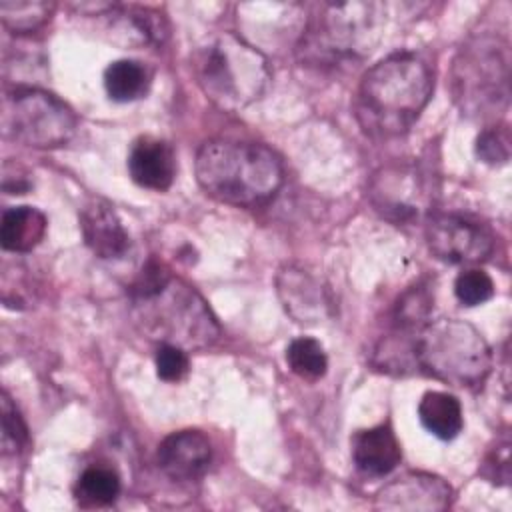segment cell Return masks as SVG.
<instances>
[{
	"mask_svg": "<svg viewBox=\"0 0 512 512\" xmlns=\"http://www.w3.org/2000/svg\"><path fill=\"white\" fill-rule=\"evenodd\" d=\"M414 360L426 374L458 388L480 386L492 370L488 342L460 318L428 322L414 338Z\"/></svg>",
	"mask_w": 512,
	"mask_h": 512,
	"instance_id": "obj_5",
	"label": "cell"
},
{
	"mask_svg": "<svg viewBox=\"0 0 512 512\" xmlns=\"http://www.w3.org/2000/svg\"><path fill=\"white\" fill-rule=\"evenodd\" d=\"M452 488L434 474L406 472L378 490L374 508L378 510H406V512H434L450 506Z\"/></svg>",
	"mask_w": 512,
	"mask_h": 512,
	"instance_id": "obj_10",
	"label": "cell"
},
{
	"mask_svg": "<svg viewBox=\"0 0 512 512\" xmlns=\"http://www.w3.org/2000/svg\"><path fill=\"white\" fill-rule=\"evenodd\" d=\"M278 294L286 312L300 324H318L328 314V298L320 280L300 266H286L278 274Z\"/></svg>",
	"mask_w": 512,
	"mask_h": 512,
	"instance_id": "obj_13",
	"label": "cell"
},
{
	"mask_svg": "<svg viewBox=\"0 0 512 512\" xmlns=\"http://www.w3.org/2000/svg\"><path fill=\"white\" fill-rule=\"evenodd\" d=\"M0 414H2V452L4 454H16L24 448L28 440L26 424L22 422L16 406L12 404L10 396L2 392L0 400Z\"/></svg>",
	"mask_w": 512,
	"mask_h": 512,
	"instance_id": "obj_25",
	"label": "cell"
},
{
	"mask_svg": "<svg viewBox=\"0 0 512 512\" xmlns=\"http://www.w3.org/2000/svg\"><path fill=\"white\" fill-rule=\"evenodd\" d=\"M128 172L142 188L156 192L168 190L176 176V156L172 146L152 136L138 138L128 154Z\"/></svg>",
	"mask_w": 512,
	"mask_h": 512,
	"instance_id": "obj_14",
	"label": "cell"
},
{
	"mask_svg": "<svg viewBox=\"0 0 512 512\" xmlns=\"http://www.w3.org/2000/svg\"><path fill=\"white\" fill-rule=\"evenodd\" d=\"M148 86L150 72L138 60H114L104 70V88L114 102L138 100L148 92Z\"/></svg>",
	"mask_w": 512,
	"mask_h": 512,
	"instance_id": "obj_19",
	"label": "cell"
},
{
	"mask_svg": "<svg viewBox=\"0 0 512 512\" xmlns=\"http://www.w3.org/2000/svg\"><path fill=\"white\" fill-rule=\"evenodd\" d=\"M430 252L448 264H474L494 250V238L486 226L460 214H432L424 226Z\"/></svg>",
	"mask_w": 512,
	"mask_h": 512,
	"instance_id": "obj_9",
	"label": "cell"
},
{
	"mask_svg": "<svg viewBox=\"0 0 512 512\" xmlns=\"http://www.w3.org/2000/svg\"><path fill=\"white\" fill-rule=\"evenodd\" d=\"M192 70L204 96L230 112L258 100L270 82L266 56L234 32H222L198 48Z\"/></svg>",
	"mask_w": 512,
	"mask_h": 512,
	"instance_id": "obj_3",
	"label": "cell"
},
{
	"mask_svg": "<svg viewBox=\"0 0 512 512\" xmlns=\"http://www.w3.org/2000/svg\"><path fill=\"white\" fill-rule=\"evenodd\" d=\"M432 72L412 52H394L368 68L358 84L354 114L376 140L406 134L432 96Z\"/></svg>",
	"mask_w": 512,
	"mask_h": 512,
	"instance_id": "obj_1",
	"label": "cell"
},
{
	"mask_svg": "<svg viewBox=\"0 0 512 512\" xmlns=\"http://www.w3.org/2000/svg\"><path fill=\"white\" fill-rule=\"evenodd\" d=\"M380 4H324L304 36V54L316 62H338L370 52L378 38Z\"/></svg>",
	"mask_w": 512,
	"mask_h": 512,
	"instance_id": "obj_7",
	"label": "cell"
},
{
	"mask_svg": "<svg viewBox=\"0 0 512 512\" xmlns=\"http://www.w3.org/2000/svg\"><path fill=\"white\" fill-rule=\"evenodd\" d=\"M154 364L158 378L164 382H180L190 368L186 350L174 344H158Z\"/></svg>",
	"mask_w": 512,
	"mask_h": 512,
	"instance_id": "obj_27",
	"label": "cell"
},
{
	"mask_svg": "<svg viewBox=\"0 0 512 512\" xmlns=\"http://www.w3.org/2000/svg\"><path fill=\"white\" fill-rule=\"evenodd\" d=\"M54 12L52 2L42 0H2L0 20L14 34H28L44 26Z\"/></svg>",
	"mask_w": 512,
	"mask_h": 512,
	"instance_id": "obj_21",
	"label": "cell"
},
{
	"mask_svg": "<svg viewBox=\"0 0 512 512\" xmlns=\"http://www.w3.org/2000/svg\"><path fill=\"white\" fill-rule=\"evenodd\" d=\"M402 458L400 442L388 424L360 430L352 438V460L356 468L372 478L390 474Z\"/></svg>",
	"mask_w": 512,
	"mask_h": 512,
	"instance_id": "obj_16",
	"label": "cell"
},
{
	"mask_svg": "<svg viewBox=\"0 0 512 512\" xmlns=\"http://www.w3.org/2000/svg\"><path fill=\"white\" fill-rule=\"evenodd\" d=\"M370 192L376 210L394 222H406L418 216L422 202L428 198L416 170L406 166L378 172Z\"/></svg>",
	"mask_w": 512,
	"mask_h": 512,
	"instance_id": "obj_12",
	"label": "cell"
},
{
	"mask_svg": "<svg viewBox=\"0 0 512 512\" xmlns=\"http://www.w3.org/2000/svg\"><path fill=\"white\" fill-rule=\"evenodd\" d=\"M120 494V478L108 466H88L76 480L74 496L86 508L110 506Z\"/></svg>",
	"mask_w": 512,
	"mask_h": 512,
	"instance_id": "obj_20",
	"label": "cell"
},
{
	"mask_svg": "<svg viewBox=\"0 0 512 512\" xmlns=\"http://www.w3.org/2000/svg\"><path fill=\"white\" fill-rule=\"evenodd\" d=\"M454 100L470 116H494L508 106L510 50L508 44L482 36L458 52L452 68Z\"/></svg>",
	"mask_w": 512,
	"mask_h": 512,
	"instance_id": "obj_6",
	"label": "cell"
},
{
	"mask_svg": "<svg viewBox=\"0 0 512 512\" xmlns=\"http://www.w3.org/2000/svg\"><path fill=\"white\" fill-rule=\"evenodd\" d=\"M76 114L60 98L22 86L2 98V130L32 148H58L76 132Z\"/></svg>",
	"mask_w": 512,
	"mask_h": 512,
	"instance_id": "obj_8",
	"label": "cell"
},
{
	"mask_svg": "<svg viewBox=\"0 0 512 512\" xmlns=\"http://www.w3.org/2000/svg\"><path fill=\"white\" fill-rule=\"evenodd\" d=\"M212 460L210 440L200 430L168 434L156 452L158 468L174 482H194L204 476Z\"/></svg>",
	"mask_w": 512,
	"mask_h": 512,
	"instance_id": "obj_11",
	"label": "cell"
},
{
	"mask_svg": "<svg viewBox=\"0 0 512 512\" xmlns=\"http://www.w3.org/2000/svg\"><path fill=\"white\" fill-rule=\"evenodd\" d=\"M80 230L86 246L98 258H120L130 246L128 234L118 214L106 200L100 198L84 204L80 212Z\"/></svg>",
	"mask_w": 512,
	"mask_h": 512,
	"instance_id": "obj_15",
	"label": "cell"
},
{
	"mask_svg": "<svg viewBox=\"0 0 512 512\" xmlns=\"http://www.w3.org/2000/svg\"><path fill=\"white\" fill-rule=\"evenodd\" d=\"M130 300L136 326L158 344L198 350L220 336V326L208 304L180 278L170 276L152 292Z\"/></svg>",
	"mask_w": 512,
	"mask_h": 512,
	"instance_id": "obj_4",
	"label": "cell"
},
{
	"mask_svg": "<svg viewBox=\"0 0 512 512\" xmlns=\"http://www.w3.org/2000/svg\"><path fill=\"white\" fill-rule=\"evenodd\" d=\"M432 294L428 286L416 284L408 288L394 310V324L398 332L414 334L420 332L428 324V314L432 310Z\"/></svg>",
	"mask_w": 512,
	"mask_h": 512,
	"instance_id": "obj_23",
	"label": "cell"
},
{
	"mask_svg": "<svg viewBox=\"0 0 512 512\" xmlns=\"http://www.w3.org/2000/svg\"><path fill=\"white\" fill-rule=\"evenodd\" d=\"M194 170L210 198L240 208L268 202L284 182L282 162L268 146L236 138L204 142Z\"/></svg>",
	"mask_w": 512,
	"mask_h": 512,
	"instance_id": "obj_2",
	"label": "cell"
},
{
	"mask_svg": "<svg viewBox=\"0 0 512 512\" xmlns=\"http://www.w3.org/2000/svg\"><path fill=\"white\" fill-rule=\"evenodd\" d=\"M454 294L464 306H480L494 296V280L480 268H468L458 274Z\"/></svg>",
	"mask_w": 512,
	"mask_h": 512,
	"instance_id": "obj_24",
	"label": "cell"
},
{
	"mask_svg": "<svg viewBox=\"0 0 512 512\" xmlns=\"http://www.w3.org/2000/svg\"><path fill=\"white\" fill-rule=\"evenodd\" d=\"M418 416L422 426L440 440H452L462 430V406L448 392L430 390L420 398Z\"/></svg>",
	"mask_w": 512,
	"mask_h": 512,
	"instance_id": "obj_18",
	"label": "cell"
},
{
	"mask_svg": "<svg viewBox=\"0 0 512 512\" xmlns=\"http://www.w3.org/2000/svg\"><path fill=\"white\" fill-rule=\"evenodd\" d=\"M48 220L32 206H14L2 214L0 244L8 252H30L46 236Z\"/></svg>",
	"mask_w": 512,
	"mask_h": 512,
	"instance_id": "obj_17",
	"label": "cell"
},
{
	"mask_svg": "<svg viewBox=\"0 0 512 512\" xmlns=\"http://www.w3.org/2000/svg\"><path fill=\"white\" fill-rule=\"evenodd\" d=\"M286 362H288V368L296 376H300L302 380H308V382L320 380L328 368V358H326L322 344L308 336L296 338L288 344Z\"/></svg>",
	"mask_w": 512,
	"mask_h": 512,
	"instance_id": "obj_22",
	"label": "cell"
},
{
	"mask_svg": "<svg viewBox=\"0 0 512 512\" xmlns=\"http://www.w3.org/2000/svg\"><path fill=\"white\" fill-rule=\"evenodd\" d=\"M476 154L486 164H506L510 158V134L504 126H490L476 138Z\"/></svg>",
	"mask_w": 512,
	"mask_h": 512,
	"instance_id": "obj_26",
	"label": "cell"
}]
</instances>
